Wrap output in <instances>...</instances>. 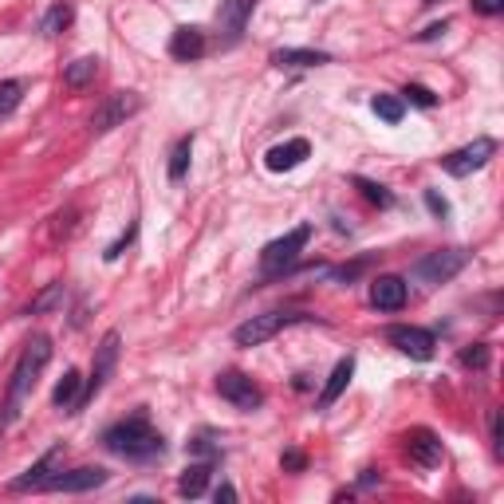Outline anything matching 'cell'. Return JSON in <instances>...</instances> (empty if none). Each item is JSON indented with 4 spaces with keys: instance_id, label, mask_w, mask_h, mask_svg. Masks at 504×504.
I'll use <instances>...</instances> for the list:
<instances>
[{
    "instance_id": "cell-33",
    "label": "cell",
    "mask_w": 504,
    "mask_h": 504,
    "mask_svg": "<svg viewBox=\"0 0 504 504\" xmlns=\"http://www.w3.org/2000/svg\"><path fill=\"white\" fill-rule=\"evenodd\" d=\"M426 205H429V213L434 217H449V201L437 194V189H426Z\"/></svg>"
},
{
    "instance_id": "cell-1",
    "label": "cell",
    "mask_w": 504,
    "mask_h": 504,
    "mask_svg": "<svg viewBox=\"0 0 504 504\" xmlns=\"http://www.w3.org/2000/svg\"><path fill=\"white\" fill-rule=\"evenodd\" d=\"M103 445L111 449L115 457H126V461H154V457L166 453V442H162V434L150 426L146 410H134L131 418L115 421L103 434Z\"/></svg>"
},
{
    "instance_id": "cell-9",
    "label": "cell",
    "mask_w": 504,
    "mask_h": 504,
    "mask_svg": "<svg viewBox=\"0 0 504 504\" xmlns=\"http://www.w3.org/2000/svg\"><path fill=\"white\" fill-rule=\"evenodd\" d=\"M497 154V142L492 139H473L469 146H461V150H453L449 158H442L445 173H453V178H469L473 170L489 166V158Z\"/></svg>"
},
{
    "instance_id": "cell-10",
    "label": "cell",
    "mask_w": 504,
    "mask_h": 504,
    "mask_svg": "<svg viewBox=\"0 0 504 504\" xmlns=\"http://www.w3.org/2000/svg\"><path fill=\"white\" fill-rule=\"evenodd\" d=\"M406 453H410V461L421 465V469H437V465L445 461L442 437H437L434 429H426V426H418V429H410L406 434Z\"/></svg>"
},
{
    "instance_id": "cell-35",
    "label": "cell",
    "mask_w": 504,
    "mask_h": 504,
    "mask_svg": "<svg viewBox=\"0 0 504 504\" xmlns=\"http://www.w3.org/2000/svg\"><path fill=\"white\" fill-rule=\"evenodd\" d=\"M473 8H476L481 16H497L500 8H504V0H473Z\"/></svg>"
},
{
    "instance_id": "cell-19",
    "label": "cell",
    "mask_w": 504,
    "mask_h": 504,
    "mask_svg": "<svg viewBox=\"0 0 504 504\" xmlns=\"http://www.w3.org/2000/svg\"><path fill=\"white\" fill-rule=\"evenodd\" d=\"M79 390H84V374H79L76 366H71V371H63V379L56 382V390H52V402H56L60 410H68V414H76Z\"/></svg>"
},
{
    "instance_id": "cell-4",
    "label": "cell",
    "mask_w": 504,
    "mask_h": 504,
    "mask_svg": "<svg viewBox=\"0 0 504 504\" xmlns=\"http://www.w3.org/2000/svg\"><path fill=\"white\" fill-rule=\"evenodd\" d=\"M118 343H123V335H118V332H107L103 343L95 347V366H91V379H84V390H79V402H76V414L87 406L91 398H95L99 390L107 387V379L115 374V366H118Z\"/></svg>"
},
{
    "instance_id": "cell-30",
    "label": "cell",
    "mask_w": 504,
    "mask_h": 504,
    "mask_svg": "<svg viewBox=\"0 0 504 504\" xmlns=\"http://www.w3.org/2000/svg\"><path fill=\"white\" fill-rule=\"evenodd\" d=\"M461 366H473V371H484L489 366V347L484 343H473L461 351Z\"/></svg>"
},
{
    "instance_id": "cell-21",
    "label": "cell",
    "mask_w": 504,
    "mask_h": 504,
    "mask_svg": "<svg viewBox=\"0 0 504 504\" xmlns=\"http://www.w3.org/2000/svg\"><path fill=\"white\" fill-rule=\"evenodd\" d=\"M213 465L217 461H194L189 465L186 473H181V481H178V492L181 497H201V492H205V484H209V473H213Z\"/></svg>"
},
{
    "instance_id": "cell-15",
    "label": "cell",
    "mask_w": 504,
    "mask_h": 504,
    "mask_svg": "<svg viewBox=\"0 0 504 504\" xmlns=\"http://www.w3.org/2000/svg\"><path fill=\"white\" fill-rule=\"evenodd\" d=\"M311 154V146L308 139H292V142H280V146H272L268 154H264V166H268L272 173H288V170H296L300 162H304Z\"/></svg>"
},
{
    "instance_id": "cell-6",
    "label": "cell",
    "mask_w": 504,
    "mask_h": 504,
    "mask_svg": "<svg viewBox=\"0 0 504 504\" xmlns=\"http://www.w3.org/2000/svg\"><path fill=\"white\" fill-rule=\"evenodd\" d=\"M296 319L300 316H288V311H264V316L244 319L233 332V339H236V347H260V343H268V339H276L288 324H296Z\"/></svg>"
},
{
    "instance_id": "cell-26",
    "label": "cell",
    "mask_w": 504,
    "mask_h": 504,
    "mask_svg": "<svg viewBox=\"0 0 504 504\" xmlns=\"http://www.w3.org/2000/svg\"><path fill=\"white\" fill-rule=\"evenodd\" d=\"M371 107H374V115L382 118V123H402V115H406V103L402 99H394V95H374L371 99Z\"/></svg>"
},
{
    "instance_id": "cell-17",
    "label": "cell",
    "mask_w": 504,
    "mask_h": 504,
    "mask_svg": "<svg viewBox=\"0 0 504 504\" xmlns=\"http://www.w3.org/2000/svg\"><path fill=\"white\" fill-rule=\"evenodd\" d=\"M170 56L173 60H181V63H189V60H201L205 56V32L201 28H178L173 32V40H170Z\"/></svg>"
},
{
    "instance_id": "cell-31",
    "label": "cell",
    "mask_w": 504,
    "mask_h": 504,
    "mask_svg": "<svg viewBox=\"0 0 504 504\" xmlns=\"http://www.w3.org/2000/svg\"><path fill=\"white\" fill-rule=\"evenodd\" d=\"M402 95H406V99H410V103H414V107H437V95H434V91H429V87H418V84H410L406 91H402Z\"/></svg>"
},
{
    "instance_id": "cell-34",
    "label": "cell",
    "mask_w": 504,
    "mask_h": 504,
    "mask_svg": "<svg viewBox=\"0 0 504 504\" xmlns=\"http://www.w3.org/2000/svg\"><path fill=\"white\" fill-rule=\"evenodd\" d=\"M280 461H284V469H292V473H300V469H304V465H308V457H304V453H300V449H288V453H284V457H280Z\"/></svg>"
},
{
    "instance_id": "cell-27",
    "label": "cell",
    "mask_w": 504,
    "mask_h": 504,
    "mask_svg": "<svg viewBox=\"0 0 504 504\" xmlns=\"http://www.w3.org/2000/svg\"><path fill=\"white\" fill-rule=\"evenodd\" d=\"M20 99H24V84H20V79H0V118L12 115L16 107H20Z\"/></svg>"
},
{
    "instance_id": "cell-12",
    "label": "cell",
    "mask_w": 504,
    "mask_h": 504,
    "mask_svg": "<svg viewBox=\"0 0 504 504\" xmlns=\"http://www.w3.org/2000/svg\"><path fill=\"white\" fill-rule=\"evenodd\" d=\"M390 339V347H398L402 355H410V359H418V363H426V359H434V347H437V339L429 335V332H421V327H390L387 332Z\"/></svg>"
},
{
    "instance_id": "cell-5",
    "label": "cell",
    "mask_w": 504,
    "mask_h": 504,
    "mask_svg": "<svg viewBox=\"0 0 504 504\" xmlns=\"http://www.w3.org/2000/svg\"><path fill=\"white\" fill-rule=\"evenodd\" d=\"M139 111H142V95H139V91H115V95L95 111V118H91V134L103 139V134H111L115 126H123L126 118L139 115Z\"/></svg>"
},
{
    "instance_id": "cell-20",
    "label": "cell",
    "mask_w": 504,
    "mask_h": 504,
    "mask_svg": "<svg viewBox=\"0 0 504 504\" xmlns=\"http://www.w3.org/2000/svg\"><path fill=\"white\" fill-rule=\"evenodd\" d=\"M272 63H280V68H319V63H332V56L311 48H280L272 52Z\"/></svg>"
},
{
    "instance_id": "cell-11",
    "label": "cell",
    "mask_w": 504,
    "mask_h": 504,
    "mask_svg": "<svg viewBox=\"0 0 504 504\" xmlns=\"http://www.w3.org/2000/svg\"><path fill=\"white\" fill-rule=\"evenodd\" d=\"M107 476L111 473L99 469V465H84V469H71V473L56 469L44 489H52V492H91V489H99V484H107Z\"/></svg>"
},
{
    "instance_id": "cell-16",
    "label": "cell",
    "mask_w": 504,
    "mask_h": 504,
    "mask_svg": "<svg viewBox=\"0 0 504 504\" xmlns=\"http://www.w3.org/2000/svg\"><path fill=\"white\" fill-rule=\"evenodd\" d=\"M256 12V0H221V8H217V24H221V32L228 40H236V36L244 32V24H249V16Z\"/></svg>"
},
{
    "instance_id": "cell-2",
    "label": "cell",
    "mask_w": 504,
    "mask_h": 504,
    "mask_svg": "<svg viewBox=\"0 0 504 504\" xmlns=\"http://www.w3.org/2000/svg\"><path fill=\"white\" fill-rule=\"evenodd\" d=\"M48 359H52V339L48 335L28 339V347H24L20 363H16V371H12V382H8V398H4V414H0V429L12 426V421L20 418L24 398L32 394L36 379H40V371L48 366Z\"/></svg>"
},
{
    "instance_id": "cell-14",
    "label": "cell",
    "mask_w": 504,
    "mask_h": 504,
    "mask_svg": "<svg viewBox=\"0 0 504 504\" xmlns=\"http://www.w3.org/2000/svg\"><path fill=\"white\" fill-rule=\"evenodd\" d=\"M371 304L379 311H402V308H406V280H402V276L371 280Z\"/></svg>"
},
{
    "instance_id": "cell-18",
    "label": "cell",
    "mask_w": 504,
    "mask_h": 504,
    "mask_svg": "<svg viewBox=\"0 0 504 504\" xmlns=\"http://www.w3.org/2000/svg\"><path fill=\"white\" fill-rule=\"evenodd\" d=\"M351 374H355V359L347 355V359H339V363H335L332 379H327V387H324V394H319L316 406H319V410H332L335 402H339V394L347 390V382H351Z\"/></svg>"
},
{
    "instance_id": "cell-7",
    "label": "cell",
    "mask_w": 504,
    "mask_h": 504,
    "mask_svg": "<svg viewBox=\"0 0 504 504\" xmlns=\"http://www.w3.org/2000/svg\"><path fill=\"white\" fill-rule=\"evenodd\" d=\"M217 394H221L225 402H233L236 410H244V414H252V410L264 406V390L241 371H225L221 379H217Z\"/></svg>"
},
{
    "instance_id": "cell-13",
    "label": "cell",
    "mask_w": 504,
    "mask_h": 504,
    "mask_svg": "<svg viewBox=\"0 0 504 504\" xmlns=\"http://www.w3.org/2000/svg\"><path fill=\"white\" fill-rule=\"evenodd\" d=\"M60 461H63V445L48 449V453H44L40 461L32 465V469H24V476H16V481H12V492H40L44 484L52 481V473L60 469Z\"/></svg>"
},
{
    "instance_id": "cell-29",
    "label": "cell",
    "mask_w": 504,
    "mask_h": 504,
    "mask_svg": "<svg viewBox=\"0 0 504 504\" xmlns=\"http://www.w3.org/2000/svg\"><path fill=\"white\" fill-rule=\"evenodd\" d=\"M189 453L201 457V461H221V445H213V437L209 434L194 437V442H189Z\"/></svg>"
},
{
    "instance_id": "cell-32",
    "label": "cell",
    "mask_w": 504,
    "mask_h": 504,
    "mask_svg": "<svg viewBox=\"0 0 504 504\" xmlns=\"http://www.w3.org/2000/svg\"><path fill=\"white\" fill-rule=\"evenodd\" d=\"M134 228H139V225H131V228H126V233H123V236H118V241L111 244V249H107V252H103V260H118V256H123V249H126V244H131V241H134Z\"/></svg>"
},
{
    "instance_id": "cell-23",
    "label": "cell",
    "mask_w": 504,
    "mask_h": 504,
    "mask_svg": "<svg viewBox=\"0 0 504 504\" xmlns=\"http://www.w3.org/2000/svg\"><path fill=\"white\" fill-rule=\"evenodd\" d=\"M189 154H194V134H186V139L173 142V150H170V181H181V178H186Z\"/></svg>"
},
{
    "instance_id": "cell-24",
    "label": "cell",
    "mask_w": 504,
    "mask_h": 504,
    "mask_svg": "<svg viewBox=\"0 0 504 504\" xmlns=\"http://www.w3.org/2000/svg\"><path fill=\"white\" fill-rule=\"evenodd\" d=\"M63 304V284H48V288L40 292V296H32V304L24 308V316H44V311H56Z\"/></svg>"
},
{
    "instance_id": "cell-37",
    "label": "cell",
    "mask_w": 504,
    "mask_h": 504,
    "mask_svg": "<svg viewBox=\"0 0 504 504\" xmlns=\"http://www.w3.org/2000/svg\"><path fill=\"white\" fill-rule=\"evenodd\" d=\"M442 32H445V24H434V28L421 32V40H434V36H442Z\"/></svg>"
},
{
    "instance_id": "cell-25",
    "label": "cell",
    "mask_w": 504,
    "mask_h": 504,
    "mask_svg": "<svg viewBox=\"0 0 504 504\" xmlns=\"http://www.w3.org/2000/svg\"><path fill=\"white\" fill-rule=\"evenodd\" d=\"M71 16H76V12H71V4H63V0H60V4H52L48 16L40 20V32H44V36H60V32L71 24Z\"/></svg>"
},
{
    "instance_id": "cell-22",
    "label": "cell",
    "mask_w": 504,
    "mask_h": 504,
    "mask_svg": "<svg viewBox=\"0 0 504 504\" xmlns=\"http://www.w3.org/2000/svg\"><path fill=\"white\" fill-rule=\"evenodd\" d=\"M95 76H99V60L95 56H79V60H71L68 68H63V84L76 87V91L87 87Z\"/></svg>"
},
{
    "instance_id": "cell-3",
    "label": "cell",
    "mask_w": 504,
    "mask_h": 504,
    "mask_svg": "<svg viewBox=\"0 0 504 504\" xmlns=\"http://www.w3.org/2000/svg\"><path fill=\"white\" fill-rule=\"evenodd\" d=\"M311 233H316L311 225H296L292 233H284L280 241L264 244V252H260V272H264V276H284V272L300 260V252L308 249Z\"/></svg>"
},
{
    "instance_id": "cell-36",
    "label": "cell",
    "mask_w": 504,
    "mask_h": 504,
    "mask_svg": "<svg viewBox=\"0 0 504 504\" xmlns=\"http://www.w3.org/2000/svg\"><path fill=\"white\" fill-rule=\"evenodd\" d=\"M213 497H217V504H233L236 500V489H233V484H217V492H213Z\"/></svg>"
},
{
    "instance_id": "cell-28",
    "label": "cell",
    "mask_w": 504,
    "mask_h": 504,
    "mask_svg": "<svg viewBox=\"0 0 504 504\" xmlns=\"http://www.w3.org/2000/svg\"><path fill=\"white\" fill-rule=\"evenodd\" d=\"M355 186H359V194L366 201H374V205H390V189L387 186H379V181H371V178H355Z\"/></svg>"
},
{
    "instance_id": "cell-8",
    "label": "cell",
    "mask_w": 504,
    "mask_h": 504,
    "mask_svg": "<svg viewBox=\"0 0 504 504\" xmlns=\"http://www.w3.org/2000/svg\"><path fill=\"white\" fill-rule=\"evenodd\" d=\"M465 268V252L461 249H442V252H429L414 264V280L421 284H445L453 280L457 272Z\"/></svg>"
}]
</instances>
